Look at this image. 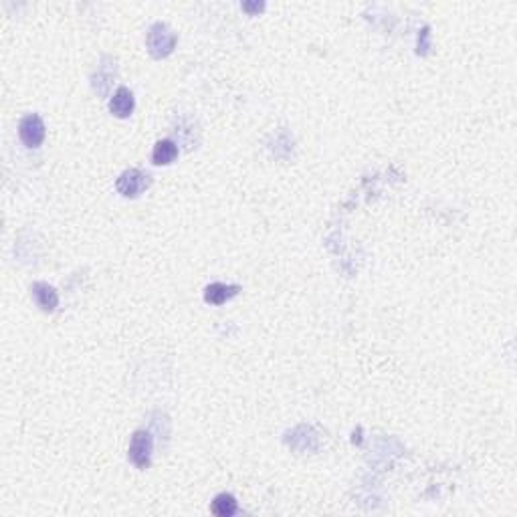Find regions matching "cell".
<instances>
[{"instance_id": "6da1fadb", "label": "cell", "mask_w": 517, "mask_h": 517, "mask_svg": "<svg viewBox=\"0 0 517 517\" xmlns=\"http://www.w3.org/2000/svg\"><path fill=\"white\" fill-rule=\"evenodd\" d=\"M146 43H148V51H150L152 57L162 59V57H168L174 51L176 43H178V37H176V33L168 24L156 23L152 24Z\"/></svg>"}, {"instance_id": "7a4b0ae2", "label": "cell", "mask_w": 517, "mask_h": 517, "mask_svg": "<svg viewBox=\"0 0 517 517\" xmlns=\"http://www.w3.org/2000/svg\"><path fill=\"white\" fill-rule=\"evenodd\" d=\"M150 186V176L143 174L138 168H130L125 172H121L116 182V189L121 196L125 198H136L140 196L143 190Z\"/></svg>"}, {"instance_id": "3957f363", "label": "cell", "mask_w": 517, "mask_h": 517, "mask_svg": "<svg viewBox=\"0 0 517 517\" xmlns=\"http://www.w3.org/2000/svg\"><path fill=\"white\" fill-rule=\"evenodd\" d=\"M45 134H47L45 121L37 114L26 116L19 123V136H21V140H23L26 148H39L45 140Z\"/></svg>"}, {"instance_id": "277c9868", "label": "cell", "mask_w": 517, "mask_h": 517, "mask_svg": "<svg viewBox=\"0 0 517 517\" xmlns=\"http://www.w3.org/2000/svg\"><path fill=\"white\" fill-rule=\"evenodd\" d=\"M152 435L146 432V430H138L134 437H132V443H130V461L138 467V469H148L150 467V461H152Z\"/></svg>"}, {"instance_id": "5b68a950", "label": "cell", "mask_w": 517, "mask_h": 517, "mask_svg": "<svg viewBox=\"0 0 517 517\" xmlns=\"http://www.w3.org/2000/svg\"><path fill=\"white\" fill-rule=\"evenodd\" d=\"M240 291L238 285H227V283H211L204 289V301L211 306H222L229 299H233L236 293Z\"/></svg>"}, {"instance_id": "8992f818", "label": "cell", "mask_w": 517, "mask_h": 517, "mask_svg": "<svg viewBox=\"0 0 517 517\" xmlns=\"http://www.w3.org/2000/svg\"><path fill=\"white\" fill-rule=\"evenodd\" d=\"M134 94L128 87H119L118 91L114 94V97L109 99V112L116 118H130L134 112Z\"/></svg>"}, {"instance_id": "52a82bcc", "label": "cell", "mask_w": 517, "mask_h": 517, "mask_svg": "<svg viewBox=\"0 0 517 517\" xmlns=\"http://www.w3.org/2000/svg\"><path fill=\"white\" fill-rule=\"evenodd\" d=\"M30 291H33V297H35L37 306L41 307L43 311H55V307L59 306V295L49 283H33Z\"/></svg>"}, {"instance_id": "ba28073f", "label": "cell", "mask_w": 517, "mask_h": 517, "mask_svg": "<svg viewBox=\"0 0 517 517\" xmlns=\"http://www.w3.org/2000/svg\"><path fill=\"white\" fill-rule=\"evenodd\" d=\"M178 158V146L172 140H160L154 146L152 152V160L156 166H168L172 164Z\"/></svg>"}, {"instance_id": "9c48e42d", "label": "cell", "mask_w": 517, "mask_h": 517, "mask_svg": "<svg viewBox=\"0 0 517 517\" xmlns=\"http://www.w3.org/2000/svg\"><path fill=\"white\" fill-rule=\"evenodd\" d=\"M212 514L218 517H231L236 514V499L233 495L220 493L212 501Z\"/></svg>"}, {"instance_id": "30bf717a", "label": "cell", "mask_w": 517, "mask_h": 517, "mask_svg": "<svg viewBox=\"0 0 517 517\" xmlns=\"http://www.w3.org/2000/svg\"><path fill=\"white\" fill-rule=\"evenodd\" d=\"M265 8V4L263 2H243V10H247V12H261Z\"/></svg>"}]
</instances>
